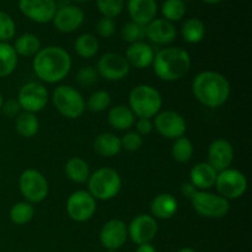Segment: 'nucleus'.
Returning a JSON list of instances; mask_svg holds the SVG:
<instances>
[{"label": "nucleus", "instance_id": "ddd939ff", "mask_svg": "<svg viewBox=\"0 0 252 252\" xmlns=\"http://www.w3.org/2000/svg\"><path fill=\"white\" fill-rule=\"evenodd\" d=\"M153 125L161 137L171 140L184 137L187 130V123L184 116L172 110L160 111L154 117Z\"/></svg>", "mask_w": 252, "mask_h": 252}, {"label": "nucleus", "instance_id": "39448f33", "mask_svg": "<svg viewBox=\"0 0 252 252\" xmlns=\"http://www.w3.org/2000/svg\"><path fill=\"white\" fill-rule=\"evenodd\" d=\"M121 189V175L112 167H100L89 176L88 192L96 201H110L118 196Z\"/></svg>", "mask_w": 252, "mask_h": 252}, {"label": "nucleus", "instance_id": "f257e3e1", "mask_svg": "<svg viewBox=\"0 0 252 252\" xmlns=\"http://www.w3.org/2000/svg\"><path fill=\"white\" fill-rule=\"evenodd\" d=\"M32 68L37 78L43 83H61L70 73L71 57L63 47H43L33 57Z\"/></svg>", "mask_w": 252, "mask_h": 252}, {"label": "nucleus", "instance_id": "9d476101", "mask_svg": "<svg viewBox=\"0 0 252 252\" xmlns=\"http://www.w3.org/2000/svg\"><path fill=\"white\" fill-rule=\"evenodd\" d=\"M16 100L22 111L36 115L47 106L49 94L43 84L38 81H29L20 88Z\"/></svg>", "mask_w": 252, "mask_h": 252}, {"label": "nucleus", "instance_id": "f03ea898", "mask_svg": "<svg viewBox=\"0 0 252 252\" xmlns=\"http://www.w3.org/2000/svg\"><path fill=\"white\" fill-rule=\"evenodd\" d=\"M192 93L203 106L218 108L229 100L231 86L223 74L214 70H203L193 78Z\"/></svg>", "mask_w": 252, "mask_h": 252}, {"label": "nucleus", "instance_id": "c85d7f7f", "mask_svg": "<svg viewBox=\"0 0 252 252\" xmlns=\"http://www.w3.org/2000/svg\"><path fill=\"white\" fill-rule=\"evenodd\" d=\"M19 63V56L9 42H0V78L11 75Z\"/></svg>", "mask_w": 252, "mask_h": 252}, {"label": "nucleus", "instance_id": "58836bf2", "mask_svg": "<svg viewBox=\"0 0 252 252\" xmlns=\"http://www.w3.org/2000/svg\"><path fill=\"white\" fill-rule=\"evenodd\" d=\"M97 70H96V68H94L91 65L81 66L75 75L76 84L79 86H81V88H91V86L97 83Z\"/></svg>", "mask_w": 252, "mask_h": 252}, {"label": "nucleus", "instance_id": "72a5a7b5", "mask_svg": "<svg viewBox=\"0 0 252 252\" xmlns=\"http://www.w3.org/2000/svg\"><path fill=\"white\" fill-rule=\"evenodd\" d=\"M86 102V108L91 112L100 113L103 111L108 110L111 107V102H112V97H111L110 93L106 90H96L95 93L91 94L89 96Z\"/></svg>", "mask_w": 252, "mask_h": 252}, {"label": "nucleus", "instance_id": "20e7f679", "mask_svg": "<svg viewBox=\"0 0 252 252\" xmlns=\"http://www.w3.org/2000/svg\"><path fill=\"white\" fill-rule=\"evenodd\" d=\"M128 107L137 118H154L161 111L162 96L158 89L148 84H140L130 90Z\"/></svg>", "mask_w": 252, "mask_h": 252}, {"label": "nucleus", "instance_id": "a19ab883", "mask_svg": "<svg viewBox=\"0 0 252 252\" xmlns=\"http://www.w3.org/2000/svg\"><path fill=\"white\" fill-rule=\"evenodd\" d=\"M116 31V22L113 19L102 16L96 24V32L102 38H110Z\"/></svg>", "mask_w": 252, "mask_h": 252}, {"label": "nucleus", "instance_id": "6ab92c4d", "mask_svg": "<svg viewBox=\"0 0 252 252\" xmlns=\"http://www.w3.org/2000/svg\"><path fill=\"white\" fill-rule=\"evenodd\" d=\"M176 36L175 25L165 19H154L145 26V37L158 46H169L176 39Z\"/></svg>", "mask_w": 252, "mask_h": 252}, {"label": "nucleus", "instance_id": "6e6552de", "mask_svg": "<svg viewBox=\"0 0 252 252\" xmlns=\"http://www.w3.org/2000/svg\"><path fill=\"white\" fill-rule=\"evenodd\" d=\"M19 189L25 201L31 204H37L47 198L49 185L46 176L38 170L27 169L20 175Z\"/></svg>", "mask_w": 252, "mask_h": 252}, {"label": "nucleus", "instance_id": "8fccbe9b", "mask_svg": "<svg viewBox=\"0 0 252 252\" xmlns=\"http://www.w3.org/2000/svg\"><path fill=\"white\" fill-rule=\"evenodd\" d=\"M74 1H76V2H88V1H90V0H74Z\"/></svg>", "mask_w": 252, "mask_h": 252}, {"label": "nucleus", "instance_id": "f8f14e48", "mask_svg": "<svg viewBox=\"0 0 252 252\" xmlns=\"http://www.w3.org/2000/svg\"><path fill=\"white\" fill-rule=\"evenodd\" d=\"M96 70L98 76L107 81H121L129 75L130 66L125 56L120 53L102 54L96 64Z\"/></svg>", "mask_w": 252, "mask_h": 252}, {"label": "nucleus", "instance_id": "49530a36", "mask_svg": "<svg viewBox=\"0 0 252 252\" xmlns=\"http://www.w3.org/2000/svg\"><path fill=\"white\" fill-rule=\"evenodd\" d=\"M202 1L209 5H216V4H219V2H221L223 0H202Z\"/></svg>", "mask_w": 252, "mask_h": 252}, {"label": "nucleus", "instance_id": "de8ad7c7", "mask_svg": "<svg viewBox=\"0 0 252 252\" xmlns=\"http://www.w3.org/2000/svg\"><path fill=\"white\" fill-rule=\"evenodd\" d=\"M177 252H197V251L193 250V249H191V248H182V249H180Z\"/></svg>", "mask_w": 252, "mask_h": 252}, {"label": "nucleus", "instance_id": "a211bd4d", "mask_svg": "<svg viewBox=\"0 0 252 252\" xmlns=\"http://www.w3.org/2000/svg\"><path fill=\"white\" fill-rule=\"evenodd\" d=\"M85 21V14L83 10L76 5H65L61 9H57L54 15L53 22L54 27L62 33H71L81 27Z\"/></svg>", "mask_w": 252, "mask_h": 252}, {"label": "nucleus", "instance_id": "7ed1b4c3", "mask_svg": "<svg viewBox=\"0 0 252 252\" xmlns=\"http://www.w3.org/2000/svg\"><path fill=\"white\" fill-rule=\"evenodd\" d=\"M192 59L189 52L181 47H164L157 52L153 61L155 75L164 81H177L191 69Z\"/></svg>", "mask_w": 252, "mask_h": 252}, {"label": "nucleus", "instance_id": "a18cd8bd", "mask_svg": "<svg viewBox=\"0 0 252 252\" xmlns=\"http://www.w3.org/2000/svg\"><path fill=\"white\" fill-rule=\"evenodd\" d=\"M135 252H157V249L154 248V245H152V243H148V244L138 245Z\"/></svg>", "mask_w": 252, "mask_h": 252}, {"label": "nucleus", "instance_id": "79ce46f5", "mask_svg": "<svg viewBox=\"0 0 252 252\" xmlns=\"http://www.w3.org/2000/svg\"><path fill=\"white\" fill-rule=\"evenodd\" d=\"M1 111L4 113V116L9 118H16L17 116L21 113V107H20L19 102H17L16 98H10V100H6L2 102L1 106Z\"/></svg>", "mask_w": 252, "mask_h": 252}, {"label": "nucleus", "instance_id": "473e14b6", "mask_svg": "<svg viewBox=\"0 0 252 252\" xmlns=\"http://www.w3.org/2000/svg\"><path fill=\"white\" fill-rule=\"evenodd\" d=\"M171 155L177 162H181V164L189 162L192 159V155H193V143L185 135L177 138V139L174 140V144H172Z\"/></svg>", "mask_w": 252, "mask_h": 252}, {"label": "nucleus", "instance_id": "423d86ee", "mask_svg": "<svg viewBox=\"0 0 252 252\" xmlns=\"http://www.w3.org/2000/svg\"><path fill=\"white\" fill-rule=\"evenodd\" d=\"M52 102L63 117L76 120L86 110L85 98L80 91L70 85H59L52 94Z\"/></svg>", "mask_w": 252, "mask_h": 252}, {"label": "nucleus", "instance_id": "f704fd0d", "mask_svg": "<svg viewBox=\"0 0 252 252\" xmlns=\"http://www.w3.org/2000/svg\"><path fill=\"white\" fill-rule=\"evenodd\" d=\"M162 19L170 22L180 21L186 15V4L184 0H165L161 6Z\"/></svg>", "mask_w": 252, "mask_h": 252}, {"label": "nucleus", "instance_id": "2eb2a0df", "mask_svg": "<svg viewBox=\"0 0 252 252\" xmlns=\"http://www.w3.org/2000/svg\"><path fill=\"white\" fill-rule=\"evenodd\" d=\"M19 9L25 17L36 24H48L57 11L56 0H19Z\"/></svg>", "mask_w": 252, "mask_h": 252}, {"label": "nucleus", "instance_id": "ea45409f", "mask_svg": "<svg viewBox=\"0 0 252 252\" xmlns=\"http://www.w3.org/2000/svg\"><path fill=\"white\" fill-rule=\"evenodd\" d=\"M121 145L126 152H137L143 145V137L135 130H128L122 138H121Z\"/></svg>", "mask_w": 252, "mask_h": 252}, {"label": "nucleus", "instance_id": "b1692460", "mask_svg": "<svg viewBox=\"0 0 252 252\" xmlns=\"http://www.w3.org/2000/svg\"><path fill=\"white\" fill-rule=\"evenodd\" d=\"M94 150L102 158H113L122 150L121 138L113 133L105 132L96 135L94 139Z\"/></svg>", "mask_w": 252, "mask_h": 252}, {"label": "nucleus", "instance_id": "2f4dec72", "mask_svg": "<svg viewBox=\"0 0 252 252\" xmlns=\"http://www.w3.org/2000/svg\"><path fill=\"white\" fill-rule=\"evenodd\" d=\"M10 220L16 225H25L30 223L34 217V207L33 204L29 203L26 201L17 202L10 209Z\"/></svg>", "mask_w": 252, "mask_h": 252}, {"label": "nucleus", "instance_id": "09e8293b", "mask_svg": "<svg viewBox=\"0 0 252 252\" xmlns=\"http://www.w3.org/2000/svg\"><path fill=\"white\" fill-rule=\"evenodd\" d=\"M2 102H4V98H2V95H1V93H0V110H1Z\"/></svg>", "mask_w": 252, "mask_h": 252}, {"label": "nucleus", "instance_id": "cd10ccee", "mask_svg": "<svg viewBox=\"0 0 252 252\" xmlns=\"http://www.w3.org/2000/svg\"><path fill=\"white\" fill-rule=\"evenodd\" d=\"M15 130L22 138H33L39 130V121L34 113L22 111L15 118Z\"/></svg>", "mask_w": 252, "mask_h": 252}, {"label": "nucleus", "instance_id": "5701e85b", "mask_svg": "<svg viewBox=\"0 0 252 252\" xmlns=\"http://www.w3.org/2000/svg\"><path fill=\"white\" fill-rule=\"evenodd\" d=\"M179 209V202L172 194L160 193L154 197L150 203V216L155 219L167 220L171 219Z\"/></svg>", "mask_w": 252, "mask_h": 252}, {"label": "nucleus", "instance_id": "393cba45", "mask_svg": "<svg viewBox=\"0 0 252 252\" xmlns=\"http://www.w3.org/2000/svg\"><path fill=\"white\" fill-rule=\"evenodd\" d=\"M137 117L128 106L117 105L108 108L107 121L117 130H129L134 126Z\"/></svg>", "mask_w": 252, "mask_h": 252}, {"label": "nucleus", "instance_id": "412c9836", "mask_svg": "<svg viewBox=\"0 0 252 252\" xmlns=\"http://www.w3.org/2000/svg\"><path fill=\"white\" fill-rule=\"evenodd\" d=\"M127 11L130 21L147 26L158 12L157 0H127Z\"/></svg>", "mask_w": 252, "mask_h": 252}, {"label": "nucleus", "instance_id": "9b49d317", "mask_svg": "<svg viewBox=\"0 0 252 252\" xmlns=\"http://www.w3.org/2000/svg\"><path fill=\"white\" fill-rule=\"evenodd\" d=\"M65 209L71 220L76 223H85L95 216L97 203L88 191L78 189L68 197Z\"/></svg>", "mask_w": 252, "mask_h": 252}, {"label": "nucleus", "instance_id": "37998d69", "mask_svg": "<svg viewBox=\"0 0 252 252\" xmlns=\"http://www.w3.org/2000/svg\"><path fill=\"white\" fill-rule=\"evenodd\" d=\"M134 126L135 132L139 133L142 137L150 134L154 129V125H153L152 120H149V118H137Z\"/></svg>", "mask_w": 252, "mask_h": 252}, {"label": "nucleus", "instance_id": "4c0bfd02", "mask_svg": "<svg viewBox=\"0 0 252 252\" xmlns=\"http://www.w3.org/2000/svg\"><path fill=\"white\" fill-rule=\"evenodd\" d=\"M16 34V25L7 12L0 11V42H9Z\"/></svg>", "mask_w": 252, "mask_h": 252}, {"label": "nucleus", "instance_id": "1a4fd4ad", "mask_svg": "<svg viewBox=\"0 0 252 252\" xmlns=\"http://www.w3.org/2000/svg\"><path fill=\"white\" fill-rule=\"evenodd\" d=\"M248 179L244 172L229 167L218 172L214 186L219 196L230 202L243 197L248 189Z\"/></svg>", "mask_w": 252, "mask_h": 252}, {"label": "nucleus", "instance_id": "4468645a", "mask_svg": "<svg viewBox=\"0 0 252 252\" xmlns=\"http://www.w3.org/2000/svg\"><path fill=\"white\" fill-rule=\"evenodd\" d=\"M127 230L128 238L135 245H142V244L152 243L154 240L159 226H158L157 219L150 214H138L130 220Z\"/></svg>", "mask_w": 252, "mask_h": 252}, {"label": "nucleus", "instance_id": "e433bc0d", "mask_svg": "<svg viewBox=\"0 0 252 252\" xmlns=\"http://www.w3.org/2000/svg\"><path fill=\"white\" fill-rule=\"evenodd\" d=\"M96 6L102 16L115 19L125 9V0H96Z\"/></svg>", "mask_w": 252, "mask_h": 252}, {"label": "nucleus", "instance_id": "dca6fc26", "mask_svg": "<svg viewBox=\"0 0 252 252\" xmlns=\"http://www.w3.org/2000/svg\"><path fill=\"white\" fill-rule=\"evenodd\" d=\"M127 239V224L121 219H111L101 228L100 243L106 250L117 251L125 245Z\"/></svg>", "mask_w": 252, "mask_h": 252}, {"label": "nucleus", "instance_id": "7c9ffc66", "mask_svg": "<svg viewBox=\"0 0 252 252\" xmlns=\"http://www.w3.org/2000/svg\"><path fill=\"white\" fill-rule=\"evenodd\" d=\"M100 43L93 33H83L75 39L74 49L76 54L83 59H90L97 54Z\"/></svg>", "mask_w": 252, "mask_h": 252}, {"label": "nucleus", "instance_id": "4be33fe9", "mask_svg": "<svg viewBox=\"0 0 252 252\" xmlns=\"http://www.w3.org/2000/svg\"><path fill=\"white\" fill-rule=\"evenodd\" d=\"M218 171L213 169L208 162H198L189 171V182L198 191H208L214 186Z\"/></svg>", "mask_w": 252, "mask_h": 252}, {"label": "nucleus", "instance_id": "f3484780", "mask_svg": "<svg viewBox=\"0 0 252 252\" xmlns=\"http://www.w3.org/2000/svg\"><path fill=\"white\" fill-rule=\"evenodd\" d=\"M234 161V148L229 140L219 139L213 140L209 144L208 152H207V162L213 167L216 171H223V170L231 167Z\"/></svg>", "mask_w": 252, "mask_h": 252}, {"label": "nucleus", "instance_id": "bb28decb", "mask_svg": "<svg viewBox=\"0 0 252 252\" xmlns=\"http://www.w3.org/2000/svg\"><path fill=\"white\" fill-rule=\"evenodd\" d=\"M14 49L19 57L33 58L42 48L41 39L33 33H24L15 39Z\"/></svg>", "mask_w": 252, "mask_h": 252}, {"label": "nucleus", "instance_id": "c03bdc74", "mask_svg": "<svg viewBox=\"0 0 252 252\" xmlns=\"http://www.w3.org/2000/svg\"><path fill=\"white\" fill-rule=\"evenodd\" d=\"M181 192H182V194H184L185 197H187V198H189L191 199L192 197L194 196V194L197 193V192H198V189H196V187L193 186V185L191 184V182H185L184 185H182L181 186Z\"/></svg>", "mask_w": 252, "mask_h": 252}, {"label": "nucleus", "instance_id": "0eeeda50", "mask_svg": "<svg viewBox=\"0 0 252 252\" xmlns=\"http://www.w3.org/2000/svg\"><path fill=\"white\" fill-rule=\"evenodd\" d=\"M192 208L199 217L208 219L224 218L230 212V202L218 193L198 191L191 198Z\"/></svg>", "mask_w": 252, "mask_h": 252}, {"label": "nucleus", "instance_id": "aec40b11", "mask_svg": "<svg viewBox=\"0 0 252 252\" xmlns=\"http://www.w3.org/2000/svg\"><path fill=\"white\" fill-rule=\"evenodd\" d=\"M154 56L155 53L152 46L142 41L129 44L126 49L125 58L127 59L130 68L133 66L135 69H147L152 66Z\"/></svg>", "mask_w": 252, "mask_h": 252}, {"label": "nucleus", "instance_id": "c756f323", "mask_svg": "<svg viewBox=\"0 0 252 252\" xmlns=\"http://www.w3.org/2000/svg\"><path fill=\"white\" fill-rule=\"evenodd\" d=\"M181 34L187 43L197 44L203 41L204 36H206V26L202 20L197 19V17H191L182 25Z\"/></svg>", "mask_w": 252, "mask_h": 252}, {"label": "nucleus", "instance_id": "a878e982", "mask_svg": "<svg viewBox=\"0 0 252 252\" xmlns=\"http://www.w3.org/2000/svg\"><path fill=\"white\" fill-rule=\"evenodd\" d=\"M64 172L68 180L74 184H85L91 174L88 161L80 157L70 158L64 166Z\"/></svg>", "mask_w": 252, "mask_h": 252}, {"label": "nucleus", "instance_id": "c9c22d12", "mask_svg": "<svg viewBox=\"0 0 252 252\" xmlns=\"http://www.w3.org/2000/svg\"><path fill=\"white\" fill-rule=\"evenodd\" d=\"M121 37L129 44L142 42L145 37V26L134 21H128L121 30Z\"/></svg>", "mask_w": 252, "mask_h": 252}]
</instances>
